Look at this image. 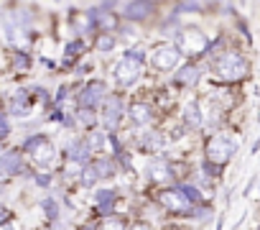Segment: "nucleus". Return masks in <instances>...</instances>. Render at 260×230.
Segmentation results:
<instances>
[{
  "instance_id": "obj_1",
  "label": "nucleus",
  "mask_w": 260,
  "mask_h": 230,
  "mask_svg": "<svg viewBox=\"0 0 260 230\" xmlns=\"http://www.w3.org/2000/svg\"><path fill=\"white\" fill-rule=\"evenodd\" d=\"M143 62H146V51L143 49H127L122 54V59L115 64V79L117 84H133L143 69Z\"/></svg>"
},
{
  "instance_id": "obj_2",
  "label": "nucleus",
  "mask_w": 260,
  "mask_h": 230,
  "mask_svg": "<svg viewBox=\"0 0 260 230\" xmlns=\"http://www.w3.org/2000/svg\"><path fill=\"white\" fill-rule=\"evenodd\" d=\"M214 72H217V77L224 79V82H237V79H242V77L247 74V62H245L242 54L227 51V54L214 56Z\"/></svg>"
},
{
  "instance_id": "obj_3",
  "label": "nucleus",
  "mask_w": 260,
  "mask_h": 230,
  "mask_svg": "<svg viewBox=\"0 0 260 230\" xmlns=\"http://www.w3.org/2000/svg\"><path fill=\"white\" fill-rule=\"evenodd\" d=\"M237 151V143L230 138V136H214L209 143H207V164H214V166H224Z\"/></svg>"
},
{
  "instance_id": "obj_4",
  "label": "nucleus",
  "mask_w": 260,
  "mask_h": 230,
  "mask_svg": "<svg viewBox=\"0 0 260 230\" xmlns=\"http://www.w3.org/2000/svg\"><path fill=\"white\" fill-rule=\"evenodd\" d=\"M158 202H161L166 210L176 212V215H191V207H194V202L184 194L181 187H169V189H164V192L158 194Z\"/></svg>"
},
{
  "instance_id": "obj_5",
  "label": "nucleus",
  "mask_w": 260,
  "mask_h": 230,
  "mask_svg": "<svg viewBox=\"0 0 260 230\" xmlns=\"http://www.w3.org/2000/svg\"><path fill=\"white\" fill-rule=\"evenodd\" d=\"M23 149L34 156V161H36L41 169L51 166V161H54V146H51V141H49L46 136H31Z\"/></svg>"
},
{
  "instance_id": "obj_6",
  "label": "nucleus",
  "mask_w": 260,
  "mask_h": 230,
  "mask_svg": "<svg viewBox=\"0 0 260 230\" xmlns=\"http://www.w3.org/2000/svg\"><path fill=\"white\" fill-rule=\"evenodd\" d=\"M176 46L181 49V54H202V51L209 49L207 36H204L199 28H184V31L179 34V44H176Z\"/></svg>"
},
{
  "instance_id": "obj_7",
  "label": "nucleus",
  "mask_w": 260,
  "mask_h": 230,
  "mask_svg": "<svg viewBox=\"0 0 260 230\" xmlns=\"http://www.w3.org/2000/svg\"><path fill=\"white\" fill-rule=\"evenodd\" d=\"M179 62H181V49H179L176 44H164V46H158V49L153 51V56H151V64H153L158 72H169V69H174Z\"/></svg>"
},
{
  "instance_id": "obj_8",
  "label": "nucleus",
  "mask_w": 260,
  "mask_h": 230,
  "mask_svg": "<svg viewBox=\"0 0 260 230\" xmlns=\"http://www.w3.org/2000/svg\"><path fill=\"white\" fill-rule=\"evenodd\" d=\"M105 100H107V90H105V84L102 82H89L82 92H79V97H77V102H79V107H84V110H97L100 105H105Z\"/></svg>"
},
{
  "instance_id": "obj_9",
  "label": "nucleus",
  "mask_w": 260,
  "mask_h": 230,
  "mask_svg": "<svg viewBox=\"0 0 260 230\" xmlns=\"http://www.w3.org/2000/svg\"><path fill=\"white\" fill-rule=\"evenodd\" d=\"M120 118H122V100L110 95L102 105V123H105L107 131H115L120 126Z\"/></svg>"
},
{
  "instance_id": "obj_10",
  "label": "nucleus",
  "mask_w": 260,
  "mask_h": 230,
  "mask_svg": "<svg viewBox=\"0 0 260 230\" xmlns=\"http://www.w3.org/2000/svg\"><path fill=\"white\" fill-rule=\"evenodd\" d=\"M23 171V159L18 151H6L0 156V177H16Z\"/></svg>"
},
{
  "instance_id": "obj_11",
  "label": "nucleus",
  "mask_w": 260,
  "mask_h": 230,
  "mask_svg": "<svg viewBox=\"0 0 260 230\" xmlns=\"http://www.w3.org/2000/svg\"><path fill=\"white\" fill-rule=\"evenodd\" d=\"M130 121H133L136 126H148L153 121V107L148 102H143V100L133 102L130 105Z\"/></svg>"
},
{
  "instance_id": "obj_12",
  "label": "nucleus",
  "mask_w": 260,
  "mask_h": 230,
  "mask_svg": "<svg viewBox=\"0 0 260 230\" xmlns=\"http://www.w3.org/2000/svg\"><path fill=\"white\" fill-rule=\"evenodd\" d=\"M67 154H69V161H74L77 166H79V164H87V161H89V154H92L89 141H84V138L72 141L69 149H67Z\"/></svg>"
},
{
  "instance_id": "obj_13",
  "label": "nucleus",
  "mask_w": 260,
  "mask_h": 230,
  "mask_svg": "<svg viewBox=\"0 0 260 230\" xmlns=\"http://www.w3.org/2000/svg\"><path fill=\"white\" fill-rule=\"evenodd\" d=\"M148 174H151V179H153V182H158V184H161V182H174V171H171L169 161H164V159L151 161Z\"/></svg>"
},
{
  "instance_id": "obj_14",
  "label": "nucleus",
  "mask_w": 260,
  "mask_h": 230,
  "mask_svg": "<svg viewBox=\"0 0 260 230\" xmlns=\"http://www.w3.org/2000/svg\"><path fill=\"white\" fill-rule=\"evenodd\" d=\"M151 13H153V3H127L125 6L127 21H146Z\"/></svg>"
},
{
  "instance_id": "obj_15",
  "label": "nucleus",
  "mask_w": 260,
  "mask_h": 230,
  "mask_svg": "<svg viewBox=\"0 0 260 230\" xmlns=\"http://www.w3.org/2000/svg\"><path fill=\"white\" fill-rule=\"evenodd\" d=\"M197 79H202V72H199V67H197L194 62L184 64V67L176 72V84H181V87H189V84H194Z\"/></svg>"
},
{
  "instance_id": "obj_16",
  "label": "nucleus",
  "mask_w": 260,
  "mask_h": 230,
  "mask_svg": "<svg viewBox=\"0 0 260 230\" xmlns=\"http://www.w3.org/2000/svg\"><path fill=\"white\" fill-rule=\"evenodd\" d=\"M28 110H31V97H28L26 90H18L16 97L11 100V112L13 115H26Z\"/></svg>"
},
{
  "instance_id": "obj_17",
  "label": "nucleus",
  "mask_w": 260,
  "mask_h": 230,
  "mask_svg": "<svg viewBox=\"0 0 260 230\" xmlns=\"http://www.w3.org/2000/svg\"><path fill=\"white\" fill-rule=\"evenodd\" d=\"M115 189H100L97 192V210L102 212V215H107L110 210H112V202H115Z\"/></svg>"
},
{
  "instance_id": "obj_18",
  "label": "nucleus",
  "mask_w": 260,
  "mask_h": 230,
  "mask_svg": "<svg viewBox=\"0 0 260 230\" xmlns=\"http://www.w3.org/2000/svg\"><path fill=\"white\" fill-rule=\"evenodd\" d=\"M79 182H82L84 187H94V184L100 182V174H97L94 164H87V166H82V171H79Z\"/></svg>"
},
{
  "instance_id": "obj_19",
  "label": "nucleus",
  "mask_w": 260,
  "mask_h": 230,
  "mask_svg": "<svg viewBox=\"0 0 260 230\" xmlns=\"http://www.w3.org/2000/svg\"><path fill=\"white\" fill-rule=\"evenodd\" d=\"M184 118H186V123H189V126H194V128H199V126H202V112H199V105H197V102H189V105H186Z\"/></svg>"
},
{
  "instance_id": "obj_20",
  "label": "nucleus",
  "mask_w": 260,
  "mask_h": 230,
  "mask_svg": "<svg viewBox=\"0 0 260 230\" xmlns=\"http://www.w3.org/2000/svg\"><path fill=\"white\" fill-rule=\"evenodd\" d=\"M97 230H127V222L125 217H107L97 225Z\"/></svg>"
},
{
  "instance_id": "obj_21",
  "label": "nucleus",
  "mask_w": 260,
  "mask_h": 230,
  "mask_svg": "<svg viewBox=\"0 0 260 230\" xmlns=\"http://www.w3.org/2000/svg\"><path fill=\"white\" fill-rule=\"evenodd\" d=\"M94 169H97L100 179H107V177L115 174V164H112L110 159H100V161H94Z\"/></svg>"
},
{
  "instance_id": "obj_22",
  "label": "nucleus",
  "mask_w": 260,
  "mask_h": 230,
  "mask_svg": "<svg viewBox=\"0 0 260 230\" xmlns=\"http://www.w3.org/2000/svg\"><path fill=\"white\" fill-rule=\"evenodd\" d=\"M77 121H79V126L92 128V126L97 123V115H94V110H84V107H79V110H77Z\"/></svg>"
},
{
  "instance_id": "obj_23",
  "label": "nucleus",
  "mask_w": 260,
  "mask_h": 230,
  "mask_svg": "<svg viewBox=\"0 0 260 230\" xmlns=\"http://www.w3.org/2000/svg\"><path fill=\"white\" fill-rule=\"evenodd\" d=\"M97 49H100V51H112V49H115V39H112L110 34H102V36L97 39Z\"/></svg>"
},
{
  "instance_id": "obj_24",
  "label": "nucleus",
  "mask_w": 260,
  "mask_h": 230,
  "mask_svg": "<svg viewBox=\"0 0 260 230\" xmlns=\"http://www.w3.org/2000/svg\"><path fill=\"white\" fill-rule=\"evenodd\" d=\"M82 49H84V41L82 39H74L72 44H67V62H72L74 54H82Z\"/></svg>"
},
{
  "instance_id": "obj_25",
  "label": "nucleus",
  "mask_w": 260,
  "mask_h": 230,
  "mask_svg": "<svg viewBox=\"0 0 260 230\" xmlns=\"http://www.w3.org/2000/svg\"><path fill=\"white\" fill-rule=\"evenodd\" d=\"M41 207H44V212L49 215V220H56V217H59V205H56L54 199H44Z\"/></svg>"
},
{
  "instance_id": "obj_26",
  "label": "nucleus",
  "mask_w": 260,
  "mask_h": 230,
  "mask_svg": "<svg viewBox=\"0 0 260 230\" xmlns=\"http://www.w3.org/2000/svg\"><path fill=\"white\" fill-rule=\"evenodd\" d=\"M89 149H92V151L105 149V133H92V136H89Z\"/></svg>"
},
{
  "instance_id": "obj_27",
  "label": "nucleus",
  "mask_w": 260,
  "mask_h": 230,
  "mask_svg": "<svg viewBox=\"0 0 260 230\" xmlns=\"http://www.w3.org/2000/svg\"><path fill=\"white\" fill-rule=\"evenodd\" d=\"M8 133H11V123H8L6 115L0 112V138H8Z\"/></svg>"
},
{
  "instance_id": "obj_28",
  "label": "nucleus",
  "mask_w": 260,
  "mask_h": 230,
  "mask_svg": "<svg viewBox=\"0 0 260 230\" xmlns=\"http://www.w3.org/2000/svg\"><path fill=\"white\" fill-rule=\"evenodd\" d=\"M28 64H31V62H28L26 54H18V56H16V67H18V69H26Z\"/></svg>"
},
{
  "instance_id": "obj_29",
  "label": "nucleus",
  "mask_w": 260,
  "mask_h": 230,
  "mask_svg": "<svg viewBox=\"0 0 260 230\" xmlns=\"http://www.w3.org/2000/svg\"><path fill=\"white\" fill-rule=\"evenodd\" d=\"M36 184L39 187H49L51 184V177L49 174H36Z\"/></svg>"
},
{
  "instance_id": "obj_30",
  "label": "nucleus",
  "mask_w": 260,
  "mask_h": 230,
  "mask_svg": "<svg viewBox=\"0 0 260 230\" xmlns=\"http://www.w3.org/2000/svg\"><path fill=\"white\" fill-rule=\"evenodd\" d=\"M8 217H11L8 207H6V205H0V225H8Z\"/></svg>"
},
{
  "instance_id": "obj_31",
  "label": "nucleus",
  "mask_w": 260,
  "mask_h": 230,
  "mask_svg": "<svg viewBox=\"0 0 260 230\" xmlns=\"http://www.w3.org/2000/svg\"><path fill=\"white\" fill-rule=\"evenodd\" d=\"M204 6L202 3H184V6H179V11H202Z\"/></svg>"
},
{
  "instance_id": "obj_32",
  "label": "nucleus",
  "mask_w": 260,
  "mask_h": 230,
  "mask_svg": "<svg viewBox=\"0 0 260 230\" xmlns=\"http://www.w3.org/2000/svg\"><path fill=\"white\" fill-rule=\"evenodd\" d=\"M64 97H67V87H61V90H59V95H56V102H64Z\"/></svg>"
},
{
  "instance_id": "obj_33",
  "label": "nucleus",
  "mask_w": 260,
  "mask_h": 230,
  "mask_svg": "<svg viewBox=\"0 0 260 230\" xmlns=\"http://www.w3.org/2000/svg\"><path fill=\"white\" fill-rule=\"evenodd\" d=\"M133 230H153V227H151V225H146V222H138Z\"/></svg>"
},
{
  "instance_id": "obj_34",
  "label": "nucleus",
  "mask_w": 260,
  "mask_h": 230,
  "mask_svg": "<svg viewBox=\"0 0 260 230\" xmlns=\"http://www.w3.org/2000/svg\"><path fill=\"white\" fill-rule=\"evenodd\" d=\"M257 149H260V136H257V138H255V146H252V154H255V151H257Z\"/></svg>"
},
{
  "instance_id": "obj_35",
  "label": "nucleus",
  "mask_w": 260,
  "mask_h": 230,
  "mask_svg": "<svg viewBox=\"0 0 260 230\" xmlns=\"http://www.w3.org/2000/svg\"><path fill=\"white\" fill-rule=\"evenodd\" d=\"M0 230H13V225L8 222V225H3V227H0Z\"/></svg>"
}]
</instances>
